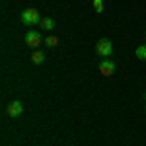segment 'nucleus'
<instances>
[{
    "mask_svg": "<svg viewBox=\"0 0 146 146\" xmlns=\"http://www.w3.org/2000/svg\"><path fill=\"white\" fill-rule=\"evenodd\" d=\"M25 43H27V47H31V49H37V47L43 43V41H41V35H39V31L29 29V31L25 33Z\"/></svg>",
    "mask_w": 146,
    "mask_h": 146,
    "instance_id": "7ed1b4c3",
    "label": "nucleus"
},
{
    "mask_svg": "<svg viewBox=\"0 0 146 146\" xmlns=\"http://www.w3.org/2000/svg\"><path fill=\"white\" fill-rule=\"evenodd\" d=\"M43 43H45L47 47H56V45H58V39H56L55 35H51V37H47V39H43Z\"/></svg>",
    "mask_w": 146,
    "mask_h": 146,
    "instance_id": "1a4fd4ad",
    "label": "nucleus"
},
{
    "mask_svg": "<svg viewBox=\"0 0 146 146\" xmlns=\"http://www.w3.org/2000/svg\"><path fill=\"white\" fill-rule=\"evenodd\" d=\"M20 20H22V23H25V25H39L43 18L39 16V12L35 10V8H27V10L22 12Z\"/></svg>",
    "mask_w": 146,
    "mask_h": 146,
    "instance_id": "f257e3e1",
    "label": "nucleus"
},
{
    "mask_svg": "<svg viewBox=\"0 0 146 146\" xmlns=\"http://www.w3.org/2000/svg\"><path fill=\"white\" fill-rule=\"evenodd\" d=\"M136 58H140V60H146V43L140 47H136Z\"/></svg>",
    "mask_w": 146,
    "mask_h": 146,
    "instance_id": "6e6552de",
    "label": "nucleus"
},
{
    "mask_svg": "<svg viewBox=\"0 0 146 146\" xmlns=\"http://www.w3.org/2000/svg\"><path fill=\"white\" fill-rule=\"evenodd\" d=\"M39 25H41L43 29H47V31H49V29H55V20H53V18H43Z\"/></svg>",
    "mask_w": 146,
    "mask_h": 146,
    "instance_id": "423d86ee",
    "label": "nucleus"
},
{
    "mask_svg": "<svg viewBox=\"0 0 146 146\" xmlns=\"http://www.w3.org/2000/svg\"><path fill=\"white\" fill-rule=\"evenodd\" d=\"M144 37H146V33H144Z\"/></svg>",
    "mask_w": 146,
    "mask_h": 146,
    "instance_id": "9b49d317",
    "label": "nucleus"
},
{
    "mask_svg": "<svg viewBox=\"0 0 146 146\" xmlns=\"http://www.w3.org/2000/svg\"><path fill=\"white\" fill-rule=\"evenodd\" d=\"M100 72L103 74V76H111L113 72H115V62L109 60V58H103V60L100 62Z\"/></svg>",
    "mask_w": 146,
    "mask_h": 146,
    "instance_id": "39448f33",
    "label": "nucleus"
},
{
    "mask_svg": "<svg viewBox=\"0 0 146 146\" xmlns=\"http://www.w3.org/2000/svg\"><path fill=\"white\" fill-rule=\"evenodd\" d=\"M94 10L98 12V14L103 12V0H94Z\"/></svg>",
    "mask_w": 146,
    "mask_h": 146,
    "instance_id": "9d476101",
    "label": "nucleus"
},
{
    "mask_svg": "<svg viewBox=\"0 0 146 146\" xmlns=\"http://www.w3.org/2000/svg\"><path fill=\"white\" fill-rule=\"evenodd\" d=\"M31 60H33L35 64H43V62H45V55H43L41 51H35L33 56H31Z\"/></svg>",
    "mask_w": 146,
    "mask_h": 146,
    "instance_id": "0eeeda50",
    "label": "nucleus"
},
{
    "mask_svg": "<svg viewBox=\"0 0 146 146\" xmlns=\"http://www.w3.org/2000/svg\"><path fill=\"white\" fill-rule=\"evenodd\" d=\"M96 51H98V55L100 56H103V58H107V56L113 53V45H111V41L109 39H100L98 41V45H96Z\"/></svg>",
    "mask_w": 146,
    "mask_h": 146,
    "instance_id": "f03ea898",
    "label": "nucleus"
},
{
    "mask_svg": "<svg viewBox=\"0 0 146 146\" xmlns=\"http://www.w3.org/2000/svg\"><path fill=\"white\" fill-rule=\"evenodd\" d=\"M22 111H23V105H22V101H10L8 103V107H6V113L10 115L12 119H16V117H20L22 115Z\"/></svg>",
    "mask_w": 146,
    "mask_h": 146,
    "instance_id": "20e7f679",
    "label": "nucleus"
}]
</instances>
